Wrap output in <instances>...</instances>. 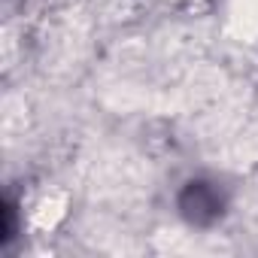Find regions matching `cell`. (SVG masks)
Returning <instances> with one entry per match:
<instances>
[{"label":"cell","mask_w":258,"mask_h":258,"mask_svg":"<svg viewBox=\"0 0 258 258\" xmlns=\"http://www.w3.org/2000/svg\"><path fill=\"white\" fill-rule=\"evenodd\" d=\"M231 19H234L243 31H255V28H258V0H234Z\"/></svg>","instance_id":"obj_1"}]
</instances>
